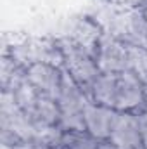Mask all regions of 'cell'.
I'll use <instances>...</instances> for the list:
<instances>
[{
	"label": "cell",
	"mask_w": 147,
	"mask_h": 149,
	"mask_svg": "<svg viewBox=\"0 0 147 149\" xmlns=\"http://www.w3.org/2000/svg\"><path fill=\"white\" fill-rule=\"evenodd\" d=\"M26 78L40 94L57 101L62 88L64 70L62 66H55L50 63H35L26 68Z\"/></svg>",
	"instance_id": "5b68a950"
},
{
	"label": "cell",
	"mask_w": 147,
	"mask_h": 149,
	"mask_svg": "<svg viewBox=\"0 0 147 149\" xmlns=\"http://www.w3.org/2000/svg\"><path fill=\"white\" fill-rule=\"evenodd\" d=\"M95 61L101 73H123L130 70V47L114 35L104 33L95 49Z\"/></svg>",
	"instance_id": "3957f363"
},
{
	"label": "cell",
	"mask_w": 147,
	"mask_h": 149,
	"mask_svg": "<svg viewBox=\"0 0 147 149\" xmlns=\"http://www.w3.org/2000/svg\"><path fill=\"white\" fill-rule=\"evenodd\" d=\"M118 74L119 73H101L90 90V101L114 108L116 90H118Z\"/></svg>",
	"instance_id": "9c48e42d"
},
{
	"label": "cell",
	"mask_w": 147,
	"mask_h": 149,
	"mask_svg": "<svg viewBox=\"0 0 147 149\" xmlns=\"http://www.w3.org/2000/svg\"><path fill=\"white\" fill-rule=\"evenodd\" d=\"M107 142L114 149H144L142 141H140L137 113L132 111L118 113Z\"/></svg>",
	"instance_id": "8992f818"
},
{
	"label": "cell",
	"mask_w": 147,
	"mask_h": 149,
	"mask_svg": "<svg viewBox=\"0 0 147 149\" xmlns=\"http://www.w3.org/2000/svg\"><path fill=\"white\" fill-rule=\"evenodd\" d=\"M114 31L125 33V43L147 50V19L139 7L128 9L118 21Z\"/></svg>",
	"instance_id": "ba28073f"
},
{
	"label": "cell",
	"mask_w": 147,
	"mask_h": 149,
	"mask_svg": "<svg viewBox=\"0 0 147 149\" xmlns=\"http://www.w3.org/2000/svg\"><path fill=\"white\" fill-rule=\"evenodd\" d=\"M61 149H102V141L94 139L87 132H64Z\"/></svg>",
	"instance_id": "30bf717a"
},
{
	"label": "cell",
	"mask_w": 147,
	"mask_h": 149,
	"mask_svg": "<svg viewBox=\"0 0 147 149\" xmlns=\"http://www.w3.org/2000/svg\"><path fill=\"white\" fill-rule=\"evenodd\" d=\"M139 9L142 10V14L146 16V19H147V0H142V2H140V5H139Z\"/></svg>",
	"instance_id": "7c38bea8"
},
{
	"label": "cell",
	"mask_w": 147,
	"mask_h": 149,
	"mask_svg": "<svg viewBox=\"0 0 147 149\" xmlns=\"http://www.w3.org/2000/svg\"><path fill=\"white\" fill-rule=\"evenodd\" d=\"M144 99H146V85L132 70L118 74L114 109L139 113L144 109Z\"/></svg>",
	"instance_id": "277c9868"
},
{
	"label": "cell",
	"mask_w": 147,
	"mask_h": 149,
	"mask_svg": "<svg viewBox=\"0 0 147 149\" xmlns=\"http://www.w3.org/2000/svg\"><path fill=\"white\" fill-rule=\"evenodd\" d=\"M139 118V130H140V141H142V148L147 149V109L137 113Z\"/></svg>",
	"instance_id": "8fae6325"
},
{
	"label": "cell",
	"mask_w": 147,
	"mask_h": 149,
	"mask_svg": "<svg viewBox=\"0 0 147 149\" xmlns=\"http://www.w3.org/2000/svg\"><path fill=\"white\" fill-rule=\"evenodd\" d=\"M118 109L104 106V104H97L94 101H90L85 108L83 113V121H85V132L88 135H92L97 141L106 142L111 135V130L114 127Z\"/></svg>",
	"instance_id": "52a82bcc"
},
{
	"label": "cell",
	"mask_w": 147,
	"mask_h": 149,
	"mask_svg": "<svg viewBox=\"0 0 147 149\" xmlns=\"http://www.w3.org/2000/svg\"><path fill=\"white\" fill-rule=\"evenodd\" d=\"M88 102H90L88 94L64 70L62 88L57 97V104H59V111H61L59 127L64 132H85L83 113H85V108Z\"/></svg>",
	"instance_id": "7a4b0ae2"
},
{
	"label": "cell",
	"mask_w": 147,
	"mask_h": 149,
	"mask_svg": "<svg viewBox=\"0 0 147 149\" xmlns=\"http://www.w3.org/2000/svg\"><path fill=\"white\" fill-rule=\"evenodd\" d=\"M59 47L62 52V68L73 76V80L90 97L92 85L101 74V70L95 61V54L69 37L61 40Z\"/></svg>",
	"instance_id": "6da1fadb"
}]
</instances>
